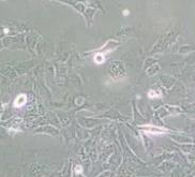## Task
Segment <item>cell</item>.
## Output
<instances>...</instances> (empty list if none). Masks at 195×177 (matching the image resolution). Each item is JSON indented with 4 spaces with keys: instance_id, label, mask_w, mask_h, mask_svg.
Listing matches in <instances>:
<instances>
[{
    "instance_id": "obj_1",
    "label": "cell",
    "mask_w": 195,
    "mask_h": 177,
    "mask_svg": "<svg viewBox=\"0 0 195 177\" xmlns=\"http://www.w3.org/2000/svg\"><path fill=\"white\" fill-rule=\"evenodd\" d=\"M141 128H144L146 132L148 133H151V134H162L164 133L165 131L164 129H161V128H158V127H152V126H143Z\"/></svg>"
},
{
    "instance_id": "obj_2",
    "label": "cell",
    "mask_w": 195,
    "mask_h": 177,
    "mask_svg": "<svg viewBox=\"0 0 195 177\" xmlns=\"http://www.w3.org/2000/svg\"><path fill=\"white\" fill-rule=\"evenodd\" d=\"M26 101H27L26 95H19L15 99V101H14V106H16V108H22V106L26 103Z\"/></svg>"
},
{
    "instance_id": "obj_3",
    "label": "cell",
    "mask_w": 195,
    "mask_h": 177,
    "mask_svg": "<svg viewBox=\"0 0 195 177\" xmlns=\"http://www.w3.org/2000/svg\"><path fill=\"white\" fill-rule=\"evenodd\" d=\"M104 61H105V57L103 56L102 54H97L95 56V63L101 64V63H103Z\"/></svg>"
},
{
    "instance_id": "obj_4",
    "label": "cell",
    "mask_w": 195,
    "mask_h": 177,
    "mask_svg": "<svg viewBox=\"0 0 195 177\" xmlns=\"http://www.w3.org/2000/svg\"><path fill=\"white\" fill-rule=\"evenodd\" d=\"M160 96H161V93H158V91H154V90H150L148 93L149 98H159Z\"/></svg>"
},
{
    "instance_id": "obj_5",
    "label": "cell",
    "mask_w": 195,
    "mask_h": 177,
    "mask_svg": "<svg viewBox=\"0 0 195 177\" xmlns=\"http://www.w3.org/2000/svg\"><path fill=\"white\" fill-rule=\"evenodd\" d=\"M74 171L77 173V174H80V173H83V167H80V165H76L74 169Z\"/></svg>"
},
{
    "instance_id": "obj_6",
    "label": "cell",
    "mask_w": 195,
    "mask_h": 177,
    "mask_svg": "<svg viewBox=\"0 0 195 177\" xmlns=\"http://www.w3.org/2000/svg\"><path fill=\"white\" fill-rule=\"evenodd\" d=\"M123 15H129V11H123Z\"/></svg>"
}]
</instances>
